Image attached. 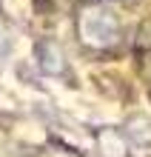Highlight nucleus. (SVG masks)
I'll list each match as a JSON object with an SVG mask.
<instances>
[{
	"label": "nucleus",
	"mask_w": 151,
	"mask_h": 157,
	"mask_svg": "<svg viewBox=\"0 0 151 157\" xmlns=\"http://www.w3.org/2000/svg\"><path fill=\"white\" fill-rule=\"evenodd\" d=\"M80 37L83 43L94 46V49H108L120 37V23L108 9L91 6L80 14Z\"/></svg>",
	"instance_id": "1"
},
{
	"label": "nucleus",
	"mask_w": 151,
	"mask_h": 157,
	"mask_svg": "<svg viewBox=\"0 0 151 157\" xmlns=\"http://www.w3.org/2000/svg\"><path fill=\"white\" fill-rule=\"evenodd\" d=\"M9 52H12V32H9V26L0 20V57H6Z\"/></svg>",
	"instance_id": "4"
},
{
	"label": "nucleus",
	"mask_w": 151,
	"mask_h": 157,
	"mask_svg": "<svg viewBox=\"0 0 151 157\" xmlns=\"http://www.w3.org/2000/svg\"><path fill=\"white\" fill-rule=\"evenodd\" d=\"M128 137L131 140H137V143H151V123L143 117H137V120H128Z\"/></svg>",
	"instance_id": "3"
},
{
	"label": "nucleus",
	"mask_w": 151,
	"mask_h": 157,
	"mask_svg": "<svg viewBox=\"0 0 151 157\" xmlns=\"http://www.w3.org/2000/svg\"><path fill=\"white\" fill-rule=\"evenodd\" d=\"M37 63H40L43 75H63L66 71V60H63V52L57 43L46 40L37 46Z\"/></svg>",
	"instance_id": "2"
}]
</instances>
